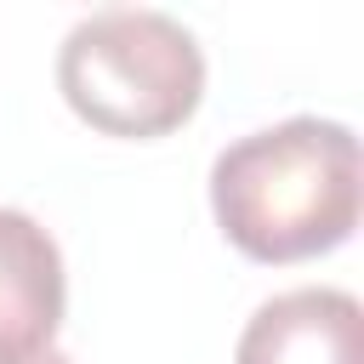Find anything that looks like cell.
<instances>
[{
	"label": "cell",
	"instance_id": "6da1fadb",
	"mask_svg": "<svg viewBox=\"0 0 364 364\" xmlns=\"http://www.w3.org/2000/svg\"><path fill=\"white\" fill-rule=\"evenodd\" d=\"M210 210L250 262H307L347 245L364 210L353 125L296 114L228 142L210 159Z\"/></svg>",
	"mask_w": 364,
	"mask_h": 364
},
{
	"label": "cell",
	"instance_id": "7a4b0ae2",
	"mask_svg": "<svg viewBox=\"0 0 364 364\" xmlns=\"http://www.w3.org/2000/svg\"><path fill=\"white\" fill-rule=\"evenodd\" d=\"M57 91L102 136H165L205 97V51L171 11L102 6L63 34Z\"/></svg>",
	"mask_w": 364,
	"mask_h": 364
},
{
	"label": "cell",
	"instance_id": "3957f363",
	"mask_svg": "<svg viewBox=\"0 0 364 364\" xmlns=\"http://www.w3.org/2000/svg\"><path fill=\"white\" fill-rule=\"evenodd\" d=\"M233 364H364V307L336 284L284 290L250 313Z\"/></svg>",
	"mask_w": 364,
	"mask_h": 364
},
{
	"label": "cell",
	"instance_id": "277c9868",
	"mask_svg": "<svg viewBox=\"0 0 364 364\" xmlns=\"http://www.w3.org/2000/svg\"><path fill=\"white\" fill-rule=\"evenodd\" d=\"M68 279L57 239L28 216L0 205V364L34 358L63 324Z\"/></svg>",
	"mask_w": 364,
	"mask_h": 364
},
{
	"label": "cell",
	"instance_id": "5b68a950",
	"mask_svg": "<svg viewBox=\"0 0 364 364\" xmlns=\"http://www.w3.org/2000/svg\"><path fill=\"white\" fill-rule=\"evenodd\" d=\"M17 364H74L68 353H57V347H46V353H34V358H17Z\"/></svg>",
	"mask_w": 364,
	"mask_h": 364
}]
</instances>
